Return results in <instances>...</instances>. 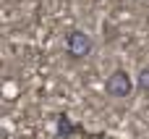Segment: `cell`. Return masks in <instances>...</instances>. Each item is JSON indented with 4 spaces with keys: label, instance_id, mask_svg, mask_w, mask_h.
<instances>
[{
    "label": "cell",
    "instance_id": "6da1fadb",
    "mask_svg": "<svg viewBox=\"0 0 149 139\" xmlns=\"http://www.w3.org/2000/svg\"><path fill=\"white\" fill-rule=\"evenodd\" d=\"M105 92H107L110 97H128V95L134 92V81H131V76H128L123 68H115V71L107 76V81H105Z\"/></svg>",
    "mask_w": 149,
    "mask_h": 139
},
{
    "label": "cell",
    "instance_id": "7a4b0ae2",
    "mask_svg": "<svg viewBox=\"0 0 149 139\" xmlns=\"http://www.w3.org/2000/svg\"><path fill=\"white\" fill-rule=\"evenodd\" d=\"M65 50H68L71 58H86V55L92 53V37H89L86 32L76 29V32H71V34L65 37Z\"/></svg>",
    "mask_w": 149,
    "mask_h": 139
},
{
    "label": "cell",
    "instance_id": "3957f363",
    "mask_svg": "<svg viewBox=\"0 0 149 139\" xmlns=\"http://www.w3.org/2000/svg\"><path fill=\"white\" fill-rule=\"evenodd\" d=\"M81 131L84 129L79 124H73L65 113H58V118H55V139H68L73 134H81Z\"/></svg>",
    "mask_w": 149,
    "mask_h": 139
},
{
    "label": "cell",
    "instance_id": "277c9868",
    "mask_svg": "<svg viewBox=\"0 0 149 139\" xmlns=\"http://www.w3.org/2000/svg\"><path fill=\"white\" fill-rule=\"evenodd\" d=\"M139 89L149 92V66H144V68L139 71Z\"/></svg>",
    "mask_w": 149,
    "mask_h": 139
},
{
    "label": "cell",
    "instance_id": "5b68a950",
    "mask_svg": "<svg viewBox=\"0 0 149 139\" xmlns=\"http://www.w3.org/2000/svg\"><path fill=\"white\" fill-rule=\"evenodd\" d=\"M97 139H110V137H105V134H100V137H97Z\"/></svg>",
    "mask_w": 149,
    "mask_h": 139
}]
</instances>
